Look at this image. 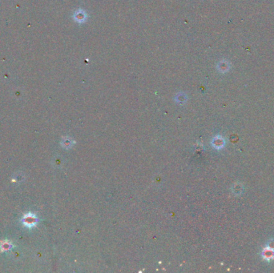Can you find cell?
Returning a JSON list of instances; mask_svg holds the SVG:
<instances>
[{"instance_id": "cell-1", "label": "cell", "mask_w": 274, "mask_h": 273, "mask_svg": "<svg viewBox=\"0 0 274 273\" xmlns=\"http://www.w3.org/2000/svg\"><path fill=\"white\" fill-rule=\"evenodd\" d=\"M37 222H38V219L32 213H28V214L25 215L22 219V223L24 224V226L30 228L35 226Z\"/></svg>"}, {"instance_id": "cell-2", "label": "cell", "mask_w": 274, "mask_h": 273, "mask_svg": "<svg viewBox=\"0 0 274 273\" xmlns=\"http://www.w3.org/2000/svg\"><path fill=\"white\" fill-rule=\"evenodd\" d=\"M73 18H74L75 21L77 23H84L88 19V15H87V12L83 9H78L75 12Z\"/></svg>"}, {"instance_id": "cell-3", "label": "cell", "mask_w": 274, "mask_h": 273, "mask_svg": "<svg viewBox=\"0 0 274 273\" xmlns=\"http://www.w3.org/2000/svg\"><path fill=\"white\" fill-rule=\"evenodd\" d=\"M217 69L221 73H225V72H228V70L230 69V64H229L228 61L221 60L217 64Z\"/></svg>"}, {"instance_id": "cell-4", "label": "cell", "mask_w": 274, "mask_h": 273, "mask_svg": "<svg viewBox=\"0 0 274 273\" xmlns=\"http://www.w3.org/2000/svg\"><path fill=\"white\" fill-rule=\"evenodd\" d=\"M11 248V244L9 242H7V241L3 242V243H2V245H1V247H0V248H1V251H2V252H5V251L10 250Z\"/></svg>"}, {"instance_id": "cell-5", "label": "cell", "mask_w": 274, "mask_h": 273, "mask_svg": "<svg viewBox=\"0 0 274 273\" xmlns=\"http://www.w3.org/2000/svg\"><path fill=\"white\" fill-rule=\"evenodd\" d=\"M186 100V95L184 93H180L176 95V101L179 102H183Z\"/></svg>"}]
</instances>
